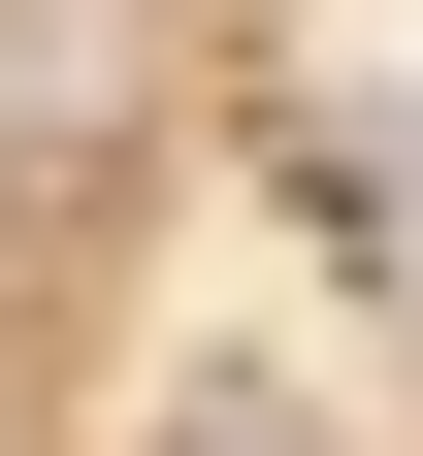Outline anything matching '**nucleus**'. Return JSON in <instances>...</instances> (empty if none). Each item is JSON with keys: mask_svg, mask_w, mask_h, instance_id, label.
<instances>
[{"mask_svg": "<svg viewBox=\"0 0 423 456\" xmlns=\"http://www.w3.org/2000/svg\"><path fill=\"white\" fill-rule=\"evenodd\" d=\"M196 456H293V424H261V391H196Z\"/></svg>", "mask_w": 423, "mask_h": 456, "instance_id": "obj_1", "label": "nucleus"}]
</instances>
